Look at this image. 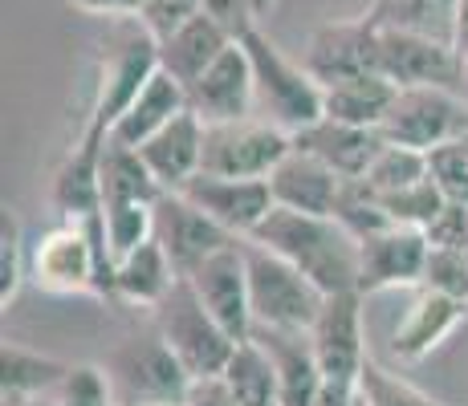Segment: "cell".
<instances>
[{"label": "cell", "instance_id": "816d5d0a", "mask_svg": "<svg viewBox=\"0 0 468 406\" xmlns=\"http://www.w3.org/2000/svg\"><path fill=\"white\" fill-rule=\"evenodd\" d=\"M184 406H187V402H184Z\"/></svg>", "mask_w": 468, "mask_h": 406}, {"label": "cell", "instance_id": "ee69618b", "mask_svg": "<svg viewBox=\"0 0 468 406\" xmlns=\"http://www.w3.org/2000/svg\"><path fill=\"white\" fill-rule=\"evenodd\" d=\"M187 406H240L232 399V390L224 386V378H200L187 390Z\"/></svg>", "mask_w": 468, "mask_h": 406}, {"label": "cell", "instance_id": "f35d334b", "mask_svg": "<svg viewBox=\"0 0 468 406\" xmlns=\"http://www.w3.org/2000/svg\"><path fill=\"white\" fill-rule=\"evenodd\" d=\"M420 288H431V293L468 301V252H461V248H431Z\"/></svg>", "mask_w": 468, "mask_h": 406}, {"label": "cell", "instance_id": "7a4b0ae2", "mask_svg": "<svg viewBox=\"0 0 468 406\" xmlns=\"http://www.w3.org/2000/svg\"><path fill=\"white\" fill-rule=\"evenodd\" d=\"M159 74V41L139 21H111V33L98 45V86L90 102L82 130L74 139L111 142V130L131 110L139 89Z\"/></svg>", "mask_w": 468, "mask_h": 406}, {"label": "cell", "instance_id": "4316f807", "mask_svg": "<svg viewBox=\"0 0 468 406\" xmlns=\"http://www.w3.org/2000/svg\"><path fill=\"white\" fill-rule=\"evenodd\" d=\"M395 94H399V86L387 81L383 74H358V78H342L335 86H322L326 119L350 122V126H371V130L383 126Z\"/></svg>", "mask_w": 468, "mask_h": 406}, {"label": "cell", "instance_id": "74e56055", "mask_svg": "<svg viewBox=\"0 0 468 406\" xmlns=\"http://www.w3.org/2000/svg\"><path fill=\"white\" fill-rule=\"evenodd\" d=\"M428 179L448 203L468 207V139L428 151Z\"/></svg>", "mask_w": 468, "mask_h": 406}, {"label": "cell", "instance_id": "7bdbcfd3", "mask_svg": "<svg viewBox=\"0 0 468 406\" xmlns=\"http://www.w3.org/2000/svg\"><path fill=\"white\" fill-rule=\"evenodd\" d=\"M78 13L90 16H111V21H139V13L147 8V0H66Z\"/></svg>", "mask_w": 468, "mask_h": 406}, {"label": "cell", "instance_id": "4dcf8cb0", "mask_svg": "<svg viewBox=\"0 0 468 406\" xmlns=\"http://www.w3.org/2000/svg\"><path fill=\"white\" fill-rule=\"evenodd\" d=\"M102 228H106V244H111L114 260L131 256L134 248L155 240V203H106Z\"/></svg>", "mask_w": 468, "mask_h": 406}, {"label": "cell", "instance_id": "836d02e7", "mask_svg": "<svg viewBox=\"0 0 468 406\" xmlns=\"http://www.w3.org/2000/svg\"><path fill=\"white\" fill-rule=\"evenodd\" d=\"M358 394L367 399V406H456V402H440L424 394L420 386H411L408 378L391 374L387 366H379L375 358L363 362V374H358Z\"/></svg>", "mask_w": 468, "mask_h": 406}, {"label": "cell", "instance_id": "f907efd6", "mask_svg": "<svg viewBox=\"0 0 468 406\" xmlns=\"http://www.w3.org/2000/svg\"><path fill=\"white\" fill-rule=\"evenodd\" d=\"M350 406H367V399H363V394H355V402H350Z\"/></svg>", "mask_w": 468, "mask_h": 406}, {"label": "cell", "instance_id": "cb8c5ba5", "mask_svg": "<svg viewBox=\"0 0 468 406\" xmlns=\"http://www.w3.org/2000/svg\"><path fill=\"white\" fill-rule=\"evenodd\" d=\"M179 273L171 265L159 240H147L114 265V305H131V309H159L164 297L176 288Z\"/></svg>", "mask_w": 468, "mask_h": 406}, {"label": "cell", "instance_id": "f546056e", "mask_svg": "<svg viewBox=\"0 0 468 406\" xmlns=\"http://www.w3.org/2000/svg\"><path fill=\"white\" fill-rule=\"evenodd\" d=\"M224 386L232 390V399L240 406H277V374L269 354L257 346L253 338L237 341L229 366H224Z\"/></svg>", "mask_w": 468, "mask_h": 406}, {"label": "cell", "instance_id": "7c38bea8", "mask_svg": "<svg viewBox=\"0 0 468 406\" xmlns=\"http://www.w3.org/2000/svg\"><path fill=\"white\" fill-rule=\"evenodd\" d=\"M305 69L322 86H335V81L358 74H379V25L367 21L363 13L314 29L310 45H305Z\"/></svg>", "mask_w": 468, "mask_h": 406}, {"label": "cell", "instance_id": "bcb514c9", "mask_svg": "<svg viewBox=\"0 0 468 406\" xmlns=\"http://www.w3.org/2000/svg\"><path fill=\"white\" fill-rule=\"evenodd\" d=\"M452 45L461 57H468V0H456V29H452Z\"/></svg>", "mask_w": 468, "mask_h": 406}, {"label": "cell", "instance_id": "277c9868", "mask_svg": "<svg viewBox=\"0 0 468 406\" xmlns=\"http://www.w3.org/2000/svg\"><path fill=\"white\" fill-rule=\"evenodd\" d=\"M151 321H155V333L167 341L171 354L184 362V370L196 382L200 378H220L232 349H237V338L204 309V301L196 297L187 276H179L176 288L164 297V305L151 309Z\"/></svg>", "mask_w": 468, "mask_h": 406}, {"label": "cell", "instance_id": "5b68a950", "mask_svg": "<svg viewBox=\"0 0 468 406\" xmlns=\"http://www.w3.org/2000/svg\"><path fill=\"white\" fill-rule=\"evenodd\" d=\"M245 260H249V301H253V325L269 329H302L310 333L318 321L326 293L277 252L261 248L245 240Z\"/></svg>", "mask_w": 468, "mask_h": 406}, {"label": "cell", "instance_id": "3957f363", "mask_svg": "<svg viewBox=\"0 0 468 406\" xmlns=\"http://www.w3.org/2000/svg\"><path fill=\"white\" fill-rule=\"evenodd\" d=\"M249 61H253V78H257V106L269 114V122H277L282 130L298 134L305 126H314L318 119H326V102H322V81L305 69V61H293L277 49L273 41L257 29H249L245 37Z\"/></svg>", "mask_w": 468, "mask_h": 406}, {"label": "cell", "instance_id": "f6af8a7d", "mask_svg": "<svg viewBox=\"0 0 468 406\" xmlns=\"http://www.w3.org/2000/svg\"><path fill=\"white\" fill-rule=\"evenodd\" d=\"M355 394H358V386H335V382H326V390H322V399L314 402V406H350V402H355Z\"/></svg>", "mask_w": 468, "mask_h": 406}, {"label": "cell", "instance_id": "30bf717a", "mask_svg": "<svg viewBox=\"0 0 468 406\" xmlns=\"http://www.w3.org/2000/svg\"><path fill=\"white\" fill-rule=\"evenodd\" d=\"M363 293H335L326 297L318 321H314L310 338L318 349V362L326 382L335 386H358L367 354V333H363Z\"/></svg>", "mask_w": 468, "mask_h": 406}, {"label": "cell", "instance_id": "4fadbf2b", "mask_svg": "<svg viewBox=\"0 0 468 406\" xmlns=\"http://www.w3.org/2000/svg\"><path fill=\"white\" fill-rule=\"evenodd\" d=\"M196 297L204 301V309L212 313L224 329L237 341L253 338V301H249V260H245V240L220 248L208 256L192 276Z\"/></svg>", "mask_w": 468, "mask_h": 406}, {"label": "cell", "instance_id": "9c48e42d", "mask_svg": "<svg viewBox=\"0 0 468 406\" xmlns=\"http://www.w3.org/2000/svg\"><path fill=\"white\" fill-rule=\"evenodd\" d=\"M379 74L387 81H395L399 89L440 86V89L464 94V57L456 53V45L416 37V33L379 29Z\"/></svg>", "mask_w": 468, "mask_h": 406}, {"label": "cell", "instance_id": "d6986e66", "mask_svg": "<svg viewBox=\"0 0 468 406\" xmlns=\"http://www.w3.org/2000/svg\"><path fill=\"white\" fill-rule=\"evenodd\" d=\"M293 147L314 155L318 162H326L342 179H363L367 171H371V162L379 159V151L387 147V139L379 130H371V126L318 119L314 126L293 134Z\"/></svg>", "mask_w": 468, "mask_h": 406}, {"label": "cell", "instance_id": "b9f144b4", "mask_svg": "<svg viewBox=\"0 0 468 406\" xmlns=\"http://www.w3.org/2000/svg\"><path fill=\"white\" fill-rule=\"evenodd\" d=\"M204 13L212 16L220 29H229L232 37H245L249 29H257V8H253V0H204Z\"/></svg>", "mask_w": 468, "mask_h": 406}, {"label": "cell", "instance_id": "d4e9b609", "mask_svg": "<svg viewBox=\"0 0 468 406\" xmlns=\"http://www.w3.org/2000/svg\"><path fill=\"white\" fill-rule=\"evenodd\" d=\"M184 110H187V89L179 86V81L171 78V74H164V69H159V74L139 89V98H134L131 110L119 119V126L111 130V142L139 151L143 142L155 139V134L164 130L167 122H176Z\"/></svg>", "mask_w": 468, "mask_h": 406}, {"label": "cell", "instance_id": "44dd1931", "mask_svg": "<svg viewBox=\"0 0 468 406\" xmlns=\"http://www.w3.org/2000/svg\"><path fill=\"white\" fill-rule=\"evenodd\" d=\"M143 162L151 167V175L159 179L164 192H184L204 162V122L192 110H184L176 122H167L155 139H147L139 147Z\"/></svg>", "mask_w": 468, "mask_h": 406}, {"label": "cell", "instance_id": "603a6c76", "mask_svg": "<svg viewBox=\"0 0 468 406\" xmlns=\"http://www.w3.org/2000/svg\"><path fill=\"white\" fill-rule=\"evenodd\" d=\"M102 142H86L74 139L61 159V167L53 171V187L49 200L58 207L61 220H86V215L102 212V179H98V167H102Z\"/></svg>", "mask_w": 468, "mask_h": 406}, {"label": "cell", "instance_id": "484cf974", "mask_svg": "<svg viewBox=\"0 0 468 406\" xmlns=\"http://www.w3.org/2000/svg\"><path fill=\"white\" fill-rule=\"evenodd\" d=\"M69 374L66 362L37 349H25L16 341L0 346V402L5 406H21L33 399H49L61 386V378Z\"/></svg>", "mask_w": 468, "mask_h": 406}, {"label": "cell", "instance_id": "c3c4849f", "mask_svg": "<svg viewBox=\"0 0 468 406\" xmlns=\"http://www.w3.org/2000/svg\"><path fill=\"white\" fill-rule=\"evenodd\" d=\"M21 406H53V399H33V402H21Z\"/></svg>", "mask_w": 468, "mask_h": 406}, {"label": "cell", "instance_id": "52a82bcc", "mask_svg": "<svg viewBox=\"0 0 468 406\" xmlns=\"http://www.w3.org/2000/svg\"><path fill=\"white\" fill-rule=\"evenodd\" d=\"M379 134L395 147L436 151L448 142L468 139V98L440 86H411L399 89L379 126Z\"/></svg>", "mask_w": 468, "mask_h": 406}, {"label": "cell", "instance_id": "d590c367", "mask_svg": "<svg viewBox=\"0 0 468 406\" xmlns=\"http://www.w3.org/2000/svg\"><path fill=\"white\" fill-rule=\"evenodd\" d=\"M25 281H29V244L21 236V220L13 215V207H5L0 215V305L13 301Z\"/></svg>", "mask_w": 468, "mask_h": 406}, {"label": "cell", "instance_id": "e575fe53", "mask_svg": "<svg viewBox=\"0 0 468 406\" xmlns=\"http://www.w3.org/2000/svg\"><path fill=\"white\" fill-rule=\"evenodd\" d=\"M383 212L391 215V224H399V228H420L428 232L431 220H436L440 212H444V195H440V187L424 179V183L416 187H403V192H391V195H379Z\"/></svg>", "mask_w": 468, "mask_h": 406}, {"label": "cell", "instance_id": "9a60e30c", "mask_svg": "<svg viewBox=\"0 0 468 406\" xmlns=\"http://www.w3.org/2000/svg\"><path fill=\"white\" fill-rule=\"evenodd\" d=\"M253 106H257V78H253V61H249L240 41L229 45L220 53V61L187 89V110L204 126L253 119Z\"/></svg>", "mask_w": 468, "mask_h": 406}, {"label": "cell", "instance_id": "ba28073f", "mask_svg": "<svg viewBox=\"0 0 468 406\" xmlns=\"http://www.w3.org/2000/svg\"><path fill=\"white\" fill-rule=\"evenodd\" d=\"M293 151V134L269 119H240L204 126V175L220 179H269Z\"/></svg>", "mask_w": 468, "mask_h": 406}, {"label": "cell", "instance_id": "681fc988", "mask_svg": "<svg viewBox=\"0 0 468 406\" xmlns=\"http://www.w3.org/2000/svg\"><path fill=\"white\" fill-rule=\"evenodd\" d=\"M464 98H468V57H464Z\"/></svg>", "mask_w": 468, "mask_h": 406}, {"label": "cell", "instance_id": "8fae6325", "mask_svg": "<svg viewBox=\"0 0 468 406\" xmlns=\"http://www.w3.org/2000/svg\"><path fill=\"white\" fill-rule=\"evenodd\" d=\"M431 240L420 228H387L358 240V293L375 297L387 288H420Z\"/></svg>", "mask_w": 468, "mask_h": 406}, {"label": "cell", "instance_id": "f1b7e54d", "mask_svg": "<svg viewBox=\"0 0 468 406\" xmlns=\"http://www.w3.org/2000/svg\"><path fill=\"white\" fill-rule=\"evenodd\" d=\"M367 16H371L379 29L416 33V37L452 45L456 0H375V5L367 8Z\"/></svg>", "mask_w": 468, "mask_h": 406}, {"label": "cell", "instance_id": "60d3db41", "mask_svg": "<svg viewBox=\"0 0 468 406\" xmlns=\"http://www.w3.org/2000/svg\"><path fill=\"white\" fill-rule=\"evenodd\" d=\"M428 240H431V248H461V252H468V207L444 203V212L431 220Z\"/></svg>", "mask_w": 468, "mask_h": 406}, {"label": "cell", "instance_id": "e0dca14e", "mask_svg": "<svg viewBox=\"0 0 468 406\" xmlns=\"http://www.w3.org/2000/svg\"><path fill=\"white\" fill-rule=\"evenodd\" d=\"M253 341L269 354L277 374V406H314L326 390L314 338L302 329H269L253 325Z\"/></svg>", "mask_w": 468, "mask_h": 406}, {"label": "cell", "instance_id": "ac0fdd59", "mask_svg": "<svg viewBox=\"0 0 468 406\" xmlns=\"http://www.w3.org/2000/svg\"><path fill=\"white\" fill-rule=\"evenodd\" d=\"M464 321H468V301L420 288L416 301L408 305V313H403L391 329V358L403 366L424 362V358L436 354Z\"/></svg>", "mask_w": 468, "mask_h": 406}, {"label": "cell", "instance_id": "d6a6232c", "mask_svg": "<svg viewBox=\"0 0 468 406\" xmlns=\"http://www.w3.org/2000/svg\"><path fill=\"white\" fill-rule=\"evenodd\" d=\"M335 220H338L355 240H367V236H375V232L395 228L391 215L383 212L379 195H375L371 187L363 183V179H346V183H342V195H338V207H335Z\"/></svg>", "mask_w": 468, "mask_h": 406}, {"label": "cell", "instance_id": "1f68e13d", "mask_svg": "<svg viewBox=\"0 0 468 406\" xmlns=\"http://www.w3.org/2000/svg\"><path fill=\"white\" fill-rule=\"evenodd\" d=\"M424 179H428V155L424 151L387 142V147L379 151V159L371 162V171L363 175V183L371 187L375 195H391V192H403V187L424 183Z\"/></svg>", "mask_w": 468, "mask_h": 406}, {"label": "cell", "instance_id": "8d00e7d4", "mask_svg": "<svg viewBox=\"0 0 468 406\" xmlns=\"http://www.w3.org/2000/svg\"><path fill=\"white\" fill-rule=\"evenodd\" d=\"M49 399L53 406H119L111 374L102 366H69V374Z\"/></svg>", "mask_w": 468, "mask_h": 406}, {"label": "cell", "instance_id": "83f0119b", "mask_svg": "<svg viewBox=\"0 0 468 406\" xmlns=\"http://www.w3.org/2000/svg\"><path fill=\"white\" fill-rule=\"evenodd\" d=\"M98 179H102V207L106 203H159L167 195L139 151L119 147V142H106Z\"/></svg>", "mask_w": 468, "mask_h": 406}, {"label": "cell", "instance_id": "2e32d148", "mask_svg": "<svg viewBox=\"0 0 468 406\" xmlns=\"http://www.w3.org/2000/svg\"><path fill=\"white\" fill-rule=\"evenodd\" d=\"M179 195L192 200L208 220H216L237 240L253 236L265 224V215L277 207L273 192H269V179H220V175H204V171Z\"/></svg>", "mask_w": 468, "mask_h": 406}, {"label": "cell", "instance_id": "ab89813d", "mask_svg": "<svg viewBox=\"0 0 468 406\" xmlns=\"http://www.w3.org/2000/svg\"><path fill=\"white\" fill-rule=\"evenodd\" d=\"M200 13H204V0H147V8L139 13V25L155 41H167L171 33H179Z\"/></svg>", "mask_w": 468, "mask_h": 406}, {"label": "cell", "instance_id": "7dc6e473", "mask_svg": "<svg viewBox=\"0 0 468 406\" xmlns=\"http://www.w3.org/2000/svg\"><path fill=\"white\" fill-rule=\"evenodd\" d=\"M253 8H257V21H265V16L277 8V0H253Z\"/></svg>", "mask_w": 468, "mask_h": 406}, {"label": "cell", "instance_id": "6da1fadb", "mask_svg": "<svg viewBox=\"0 0 468 406\" xmlns=\"http://www.w3.org/2000/svg\"><path fill=\"white\" fill-rule=\"evenodd\" d=\"M249 240L277 252L293 268H302L326 297L358 293V240L342 228L335 215L273 207Z\"/></svg>", "mask_w": 468, "mask_h": 406}, {"label": "cell", "instance_id": "5bb4252c", "mask_svg": "<svg viewBox=\"0 0 468 406\" xmlns=\"http://www.w3.org/2000/svg\"><path fill=\"white\" fill-rule=\"evenodd\" d=\"M155 240L164 244L179 276H192L208 256H216L229 244H240L232 232H224L216 220L200 212L192 200H184L179 192H167L155 203Z\"/></svg>", "mask_w": 468, "mask_h": 406}, {"label": "cell", "instance_id": "8992f818", "mask_svg": "<svg viewBox=\"0 0 468 406\" xmlns=\"http://www.w3.org/2000/svg\"><path fill=\"white\" fill-rule=\"evenodd\" d=\"M119 406H184L196 378L155 329L127 338L106 362Z\"/></svg>", "mask_w": 468, "mask_h": 406}, {"label": "cell", "instance_id": "ffe728a7", "mask_svg": "<svg viewBox=\"0 0 468 406\" xmlns=\"http://www.w3.org/2000/svg\"><path fill=\"white\" fill-rule=\"evenodd\" d=\"M342 183H346V179L335 175L326 162H318L314 155H305V151H298V147L277 162V171L269 175V192H273L277 207L310 212V215H335Z\"/></svg>", "mask_w": 468, "mask_h": 406}, {"label": "cell", "instance_id": "7402d4cb", "mask_svg": "<svg viewBox=\"0 0 468 406\" xmlns=\"http://www.w3.org/2000/svg\"><path fill=\"white\" fill-rule=\"evenodd\" d=\"M229 45H237V37L229 29H220L208 13H200L179 33H171L167 41H159V69L176 78L184 89H192L220 61V53Z\"/></svg>", "mask_w": 468, "mask_h": 406}]
</instances>
